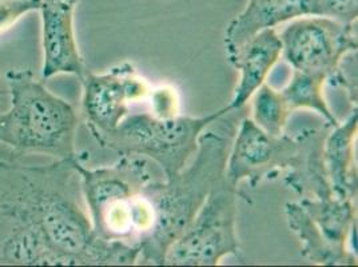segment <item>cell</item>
Segmentation results:
<instances>
[{
    "instance_id": "cell-1",
    "label": "cell",
    "mask_w": 358,
    "mask_h": 267,
    "mask_svg": "<svg viewBox=\"0 0 358 267\" xmlns=\"http://www.w3.org/2000/svg\"><path fill=\"white\" fill-rule=\"evenodd\" d=\"M26 164L0 152V265L131 266L139 247L94 234L76 164Z\"/></svg>"
},
{
    "instance_id": "cell-2",
    "label": "cell",
    "mask_w": 358,
    "mask_h": 267,
    "mask_svg": "<svg viewBox=\"0 0 358 267\" xmlns=\"http://www.w3.org/2000/svg\"><path fill=\"white\" fill-rule=\"evenodd\" d=\"M246 108L229 110L198 140L193 161L173 178L149 182L143 193L152 210V226L139 242V259L146 265L164 266V257L203 205L211 189L222 178L239 120Z\"/></svg>"
},
{
    "instance_id": "cell-3",
    "label": "cell",
    "mask_w": 358,
    "mask_h": 267,
    "mask_svg": "<svg viewBox=\"0 0 358 267\" xmlns=\"http://www.w3.org/2000/svg\"><path fill=\"white\" fill-rule=\"evenodd\" d=\"M4 80L10 107L0 113V146L16 158L35 154L54 159L79 157L74 107L52 94L30 68H10Z\"/></svg>"
},
{
    "instance_id": "cell-4",
    "label": "cell",
    "mask_w": 358,
    "mask_h": 267,
    "mask_svg": "<svg viewBox=\"0 0 358 267\" xmlns=\"http://www.w3.org/2000/svg\"><path fill=\"white\" fill-rule=\"evenodd\" d=\"M82 162L76 167L94 234L138 246L152 226V210L143 193L152 180L148 161L123 155L117 164L99 168Z\"/></svg>"
},
{
    "instance_id": "cell-5",
    "label": "cell",
    "mask_w": 358,
    "mask_h": 267,
    "mask_svg": "<svg viewBox=\"0 0 358 267\" xmlns=\"http://www.w3.org/2000/svg\"><path fill=\"white\" fill-rule=\"evenodd\" d=\"M221 110L203 117H157L152 113L129 114L108 133L94 138L102 149L120 157L149 158L164 170L166 179L176 177L194 157L201 134L226 111Z\"/></svg>"
},
{
    "instance_id": "cell-6",
    "label": "cell",
    "mask_w": 358,
    "mask_h": 267,
    "mask_svg": "<svg viewBox=\"0 0 358 267\" xmlns=\"http://www.w3.org/2000/svg\"><path fill=\"white\" fill-rule=\"evenodd\" d=\"M245 195L222 177L211 189L193 221L164 257L169 266H217L229 255H238V198Z\"/></svg>"
},
{
    "instance_id": "cell-7",
    "label": "cell",
    "mask_w": 358,
    "mask_h": 267,
    "mask_svg": "<svg viewBox=\"0 0 358 267\" xmlns=\"http://www.w3.org/2000/svg\"><path fill=\"white\" fill-rule=\"evenodd\" d=\"M289 229L301 243L302 257L313 265L355 266L357 258L348 250L356 226L353 199L338 196L299 198L285 205Z\"/></svg>"
},
{
    "instance_id": "cell-8",
    "label": "cell",
    "mask_w": 358,
    "mask_h": 267,
    "mask_svg": "<svg viewBox=\"0 0 358 267\" xmlns=\"http://www.w3.org/2000/svg\"><path fill=\"white\" fill-rule=\"evenodd\" d=\"M280 38L285 60L294 71L336 86L343 59L357 52V22L346 24L324 16H301L290 20Z\"/></svg>"
},
{
    "instance_id": "cell-9",
    "label": "cell",
    "mask_w": 358,
    "mask_h": 267,
    "mask_svg": "<svg viewBox=\"0 0 358 267\" xmlns=\"http://www.w3.org/2000/svg\"><path fill=\"white\" fill-rule=\"evenodd\" d=\"M299 149V134L271 136L253 119L243 117L227 157L224 177L238 190L243 182L255 189L262 180L275 178L281 171L289 170Z\"/></svg>"
},
{
    "instance_id": "cell-10",
    "label": "cell",
    "mask_w": 358,
    "mask_h": 267,
    "mask_svg": "<svg viewBox=\"0 0 358 267\" xmlns=\"http://www.w3.org/2000/svg\"><path fill=\"white\" fill-rule=\"evenodd\" d=\"M79 80L83 87L82 113L92 138L113 131L131 113V103L150 92L148 82L129 62L103 74L87 68Z\"/></svg>"
},
{
    "instance_id": "cell-11",
    "label": "cell",
    "mask_w": 358,
    "mask_h": 267,
    "mask_svg": "<svg viewBox=\"0 0 358 267\" xmlns=\"http://www.w3.org/2000/svg\"><path fill=\"white\" fill-rule=\"evenodd\" d=\"M79 0H42V80L57 75L82 78L87 71L75 36L74 15Z\"/></svg>"
},
{
    "instance_id": "cell-12",
    "label": "cell",
    "mask_w": 358,
    "mask_h": 267,
    "mask_svg": "<svg viewBox=\"0 0 358 267\" xmlns=\"http://www.w3.org/2000/svg\"><path fill=\"white\" fill-rule=\"evenodd\" d=\"M281 55L282 42L275 29L259 31L231 52H226L227 60L239 73L238 85L229 103L231 110L246 106Z\"/></svg>"
},
{
    "instance_id": "cell-13",
    "label": "cell",
    "mask_w": 358,
    "mask_h": 267,
    "mask_svg": "<svg viewBox=\"0 0 358 267\" xmlns=\"http://www.w3.org/2000/svg\"><path fill=\"white\" fill-rule=\"evenodd\" d=\"M313 15V0H249L224 32L226 52H231L259 31L275 29L285 22Z\"/></svg>"
},
{
    "instance_id": "cell-14",
    "label": "cell",
    "mask_w": 358,
    "mask_h": 267,
    "mask_svg": "<svg viewBox=\"0 0 358 267\" xmlns=\"http://www.w3.org/2000/svg\"><path fill=\"white\" fill-rule=\"evenodd\" d=\"M330 129L325 124L321 130H303L299 133V152L284 179L285 185L299 198H329L336 195L324 162V142Z\"/></svg>"
},
{
    "instance_id": "cell-15",
    "label": "cell",
    "mask_w": 358,
    "mask_h": 267,
    "mask_svg": "<svg viewBox=\"0 0 358 267\" xmlns=\"http://www.w3.org/2000/svg\"><path fill=\"white\" fill-rule=\"evenodd\" d=\"M357 127V107H353L349 118L331 127L324 142V162L333 193L338 198L353 201L357 196V167L355 164Z\"/></svg>"
},
{
    "instance_id": "cell-16",
    "label": "cell",
    "mask_w": 358,
    "mask_h": 267,
    "mask_svg": "<svg viewBox=\"0 0 358 267\" xmlns=\"http://www.w3.org/2000/svg\"><path fill=\"white\" fill-rule=\"evenodd\" d=\"M325 79L314 75L305 74L293 70V76L289 83L281 89V95L289 111L312 110L327 122L330 127H336L340 122L331 113L324 95Z\"/></svg>"
},
{
    "instance_id": "cell-17",
    "label": "cell",
    "mask_w": 358,
    "mask_h": 267,
    "mask_svg": "<svg viewBox=\"0 0 358 267\" xmlns=\"http://www.w3.org/2000/svg\"><path fill=\"white\" fill-rule=\"evenodd\" d=\"M252 98L254 123L271 136H281L292 114L281 92L264 83Z\"/></svg>"
},
{
    "instance_id": "cell-18",
    "label": "cell",
    "mask_w": 358,
    "mask_h": 267,
    "mask_svg": "<svg viewBox=\"0 0 358 267\" xmlns=\"http://www.w3.org/2000/svg\"><path fill=\"white\" fill-rule=\"evenodd\" d=\"M324 16L341 23H356L358 0H313V15Z\"/></svg>"
},
{
    "instance_id": "cell-19",
    "label": "cell",
    "mask_w": 358,
    "mask_h": 267,
    "mask_svg": "<svg viewBox=\"0 0 358 267\" xmlns=\"http://www.w3.org/2000/svg\"><path fill=\"white\" fill-rule=\"evenodd\" d=\"M42 0H0V34L11 29L23 16L39 11Z\"/></svg>"
},
{
    "instance_id": "cell-20",
    "label": "cell",
    "mask_w": 358,
    "mask_h": 267,
    "mask_svg": "<svg viewBox=\"0 0 358 267\" xmlns=\"http://www.w3.org/2000/svg\"><path fill=\"white\" fill-rule=\"evenodd\" d=\"M177 99H176V92H173V89H159L155 91L152 96V106H154V115L157 117H176L178 115L177 111Z\"/></svg>"
},
{
    "instance_id": "cell-21",
    "label": "cell",
    "mask_w": 358,
    "mask_h": 267,
    "mask_svg": "<svg viewBox=\"0 0 358 267\" xmlns=\"http://www.w3.org/2000/svg\"><path fill=\"white\" fill-rule=\"evenodd\" d=\"M0 101H1V95H0Z\"/></svg>"
}]
</instances>
